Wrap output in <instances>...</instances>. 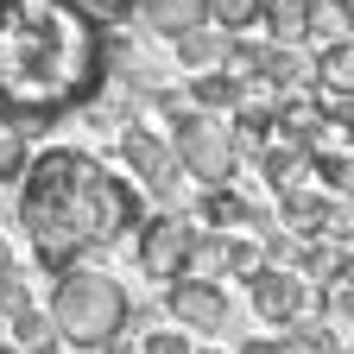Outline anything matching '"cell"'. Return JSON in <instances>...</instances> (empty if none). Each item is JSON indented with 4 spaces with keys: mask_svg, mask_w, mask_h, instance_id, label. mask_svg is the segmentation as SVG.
I'll return each mask as SVG.
<instances>
[{
    "mask_svg": "<svg viewBox=\"0 0 354 354\" xmlns=\"http://www.w3.org/2000/svg\"><path fill=\"white\" fill-rule=\"evenodd\" d=\"M108 76L102 26L76 0H0V114L64 120Z\"/></svg>",
    "mask_w": 354,
    "mask_h": 354,
    "instance_id": "cell-1",
    "label": "cell"
},
{
    "mask_svg": "<svg viewBox=\"0 0 354 354\" xmlns=\"http://www.w3.org/2000/svg\"><path fill=\"white\" fill-rule=\"evenodd\" d=\"M140 190L82 146H44L19 177V228L32 234L38 272H76L82 253H108L140 228Z\"/></svg>",
    "mask_w": 354,
    "mask_h": 354,
    "instance_id": "cell-2",
    "label": "cell"
},
{
    "mask_svg": "<svg viewBox=\"0 0 354 354\" xmlns=\"http://www.w3.org/2000/svg\"><path fill=\"white\" fill-rule=\"evenodd\" d=\"M51 323H57V342H70L82 354H102V348H114L127 335L133 304H127L120 279L76 266V272H64L57 291H51Z\"/></svg>",
    "mask_w": 354,
    "mask_h": 354,
    "instance_id": "cell-3",
    "label": "cell"
},
{
    "mask_svg": "<svg viewBox=\"0 0 354 354\" xmlns=\"http://www.w3.org/2000/svg\"><path fill=\"white\" fill-rule=\"evenodd\" d=\"M171 152H177V171H184V177H196L203 190H221V184H234L241 146H234V133L221 127V120H209L203 108L177 120V133H171Z\"/></svg>",
    "mask_w": 354,
    "mask_h": 354,
    "instance_id": "cell-4",
    "label": "cell"
},
{
    "mask_svg": "<svg viewBox=\"0 0 354 354\" xmlns=\"http://www.w3.org/2000/svg\"><path fill=\"white\" fill-rule=\"evenodd\" d=\"M190 253H196V228L184 215H152L140 221V266L146 279H190Z\"/></svg>",
    "mask_w": 354,
    "mask_h": 354,
    "instance_id": "cell-5",
    "label": "cell"
},
{
    "mask_svg": "<svg viewBox=\"0 0 354 354\" xmlns=\"http://www.w3.org/2000/svg\"><path fill=\"white\" fill-rule=\"evenodd\" d=\"M241 285H247L253 310H259V317L272 323V329H291V323L304 317V304H310V285L291 272V266H253Z\"/></svg>",
    "mask_w": 354,
    "mask_h": 354,
    "instance_id": "cell-6",
    "label": "cell"
},
{
    "mask_svg": "<svg viewBox=\"0 0 354 354\" xmlns=\"http://www.w3.org/2000/svg\"><path fill=\"white\" fill-rule=\"evenodd\" d=\"M120 158L133 165V177H146L158 196H171V190H177V177H184V171H177V152L158 140L146 120H133V127L120 133Z\"/></svg>",
    "mask_w": 354,
    "mask_h": 354,
    "instance_id": "cell-7",
    "label": "cell"
},
{
    "mask_svg": "<svg viewBox=\"0 0 354 354\" xmlns=\"http://www.w3.org/2000/svg\"><path fill=\"white\" fill-rule=\"evenodd\" d=\"M171 317H177V329H221L228 323V291H221L215 279H171Z\"/></svg>",
    "mask_w": 354,
    "mask_h": 354,
    "instance_id": "cell-8",
    "label": "cell"
},
{
    "mask_svg": "<svg viewBox=\"0 0 354 354\" xmlns=\"http://www.w3.org/2000/svg\"><path fill=\"white\" fill-rule=\"evenodd\" d=\"M310 88H317L323 102H348L354 95V32L335 38V44H317V57H310Z\"/></svg>",
    "mask_w": 354,
    "mask_h": 354,
    "instance_id": "cell-9",
    "label": "cell"
},
{
    "mask_svg": "<svg viewBox=\"0 0 354 354\" xmlns=\"http://www.w3.org/2000/svg\"><path fill=\"white\" fill-rule=\"evenodd\" d=\"M259 82H266V95H272V102L304 95V88H310V57H304V44H266Z\"/></svg>",
    "mask_w": 354,
    "mask_h": 354,
    "instance_id": "cell-10",
    "label": "cell"
},
{
    "mask_svg": "<svg viewBox=\"0 0 354 354\" xmlns=\"http://www.w3.org/2000/svg\"><path fill=\"white\" fill-rule=\"evenodd\" d=\"M140 19H146L158 38H184L190 26L209 19V7H203V0H140Z\"/></svg>",
    "mask_w": 354,
    "mask_h": 354,
    "instance_id": "cell-11",
    "label": "cell"
},
{
    "mask_svg": "<svg viewBox=\"0 0 354 354\" xmlns=\"http://www.w3.org/2000/svg\"><path fill=\"white\" fill-rule=\"evenodd\" d=\"M177 44V64L184 70H221V57H228V32H215V26H190L184 38H171Z\"/></svg>",
    "mask_w": 354,
    "mask_h": 354,
    "instance_id": "cell-12",
    "label": "cell"
},
{
    "mask_svg": "<svg viewBox=\"0 0 354 354\" xmlns=\"http://www.w3.org/2000/svg\"><path fill=\"white\" fill-rule=\"evenodd\" d=\"M203 228H215V234H234V228H253V203L241 196V190H228V184H221V190H203Z\"/></svg>",
    "mask_w": 354,
    "mask_h": 354,
    "instance_id": "cell-13",
    "label": "cell"
},
{
    "mask_svg": "<svg viewBox=\"0 0 354 354\" xmlns=\"http://www.w3.org/2000/svg\"><path fill=\"white\" fill-rule=\"evenodd\" d=\"M259 26L272 32V44H304L310 38V0H266Z\"/></svg>",
    "mask_w": 354,
    "mask_h": 354,
    "instance_id": "cell-14",
    "label": "cell"
},
{
    "mask_svg": "<svg viewBox=\"0 0 354 354\" xmlns=\"http://www.w3.org/2000/svg\"><path fill=\"white\" fill-rule=\"evenodd\" d=\"M241 95H247V82L241 76H228V70H203V76H190V102L209 114V108H241Z\"/></svg>",
    "mask_w": 354,
    "mask_h": 354,
    "instance_id": "cell-15",
    "label": "cell"
},
{
    "mask_svg": "<svg viewBox=\"0 0 354 354\" xmlns=\"http://www.w3.org/2000/svg\"><path fill=\"white\" fill-rule=\"evenodd\" d=\"M13 348L19 354H51L57 348V323H51V310H19V317H13Z\"/></svg>",
    "mask_w": 354,
    "mask_h": 354,
    "instance_id": "cell-16",
    "label": "cell"
},
{
    "mask_svg": "<svg viewBox=\"0 0 354 354\" xmlns=\"http://www.w3.org/2000/svg\"><path fill=\"white\" fill-rule=\"evenodd\" d=\"M342 253L348 247H335V241H297V279L304 285H329L335 266H342Z\"/></svg>",
    "mask_w": 354,
    "mask_h": 354,
    "instance_id": "cell-17",
    "label": "cell"
},
{
    "mask_svg": "<svg viewBox=\"0 0 354 354\" xmlns=\"http://www.w3.org/2000/svg\"><path fill=\"white\" fill-rule=\"evenodd\" d=\"M203 7H209V26L215 32H247V26H259V7H266V0H203Z\"/></svg>",
    "mask_w": 354,
    "mask_h": 354,
    "instance_id": "cell-18",
    "label": "cell"
},
{
    "mask_svg": "<svg viewBox=\"0 0 354 354\" xmlns=\"http://www.w3.org/2000/svg\"><path fill=\"white\" fill-rule=\"evenodd\" d=\"M285 348L291 354H342V335H335V323H291V335H285Z\"/></svg>",
    "mask_w": 354,
    "mask_h": 354,
    "instance_id": "cell-19",
    "label": "cell"
},
{
    "mask_svg": "<svg viewBox=\"0 0 354 354\" xmlns=\"http://www.w3.org/2000/svg\"><path fill=\"white\" fill-rule=\"evenodd\" d=\"M354 26H348V13H342V0H310V38L304 44H335V38H348Z\"/></svg>",
    "mask_w": 354,
    "mask_h": 354,
    "instance_id": "cell-20",
    "label": "cell"
},
{
    "mask_svg": "<svg viewBox=\"0 0 354 354\" xmlns=\"http://www.w3.org/2000/svg\"><path fill=\"white\" fill-rule=\"evenodd\" d=\"M19 310H32V272L7 266V272H0V323H13Z\"/></svg>",
    "mask_w": 354,
    "mask_h": 354,
    "instance_id": "cell-21",
    "label": "cell"
},
{
    "mask_svg": "<svg viewBox=\"0 0 354 354\" xmlns=\"http://www.w3.org/2000/svg\"><path fill=\"white\" fill-rule=\"evenodd\" d=\"M26 165H32V152H26V140H19V133L7 127V133H0V184H19V177H26Z\"/></svg>",
    "mask_w": 354,
    "mask_h": 354,
    "instance_id": "cell-22",
    "label": "cell"
},
{
    "mask_svg": "<svg viewBox=\"0 0 354 354\" xmlns=\"http://www.w3.org/2000/svg\"><path fill=\"white\" fill-rule=\"evenodd\" d=\"M76 7L95 19V26H120V19H133V13H140V0H76Z\"/></svg>",
    "mask_w": 354,
    "mask_h": 354,
    "instance_id": "cell-23",
    "label": "cell"
},
{
    "mask_svg": "<svg viewBox=\"0 0 354 354\" xmlns=\"http://www.w3.org/2000/svg\"><path fill=\"white\" fill-rule=\"evenodd\" d=\"M140 354H196V348H190V335H184V329H146Z\"/></svg>",
    "mask_w": 354,
    "mask_h": 354,
    "instance_id": "cell-24",
    "label": "cell"
},
{
    "mask_svg": "<svg viewBox=\"0 0 354 354\" xmlns=\"http://www.w3.org/2000/svg\"><path fill=\"white\" fill-rule=\"evenodd\" d=\"M253 266H266V259H259V247H253V241H234V234H228V272H234V279H247Z\"/></svg>",
    "mask_w": 354,
    "mask_h": 354,
    "instance_id": "cell-25",
    "label": "cell"
},
{
    "mask_svg": "<svg viewBox=\"0 0 354 354\" xmlns=\"http://www.w3.org/2000/svg\"><path fill=\"white\" fill-rule=\"evenodd\" d=\"M241 354H291V348H285V342H272V335H253Z\"/></svg>",
    "mask_w": 354,
    "mask_h": 354,
    "instance_id": "cell-26",
    "label": "cell"
},
{
    "mask_svg": "<svg viewBox=\"0 0 354 354\" xmlns=\"http://www.w3.org/2000/svg\"><path fill=\"white\" fill-rule=\"evenodd\" d=\"M329 285H348V291H354V247L342 253V266H335V279H329Z\"/></svg>",
    "mask_w": 354,
    "mask_h": 354,
    "instance_id": "cell-27",
    "label": "cell"
},
{
    "mask_svg": "<svg viewBox=\"0 0 354 354\" xmlns=\"http://www.w3.org/2000/svg\"><path fill=\"white\" fill-rule=\"evenodd\" d=\"M7 266H13V253H7V241H0V272H7Z\"/></svg>",
    "mask_w": 354,
    "mask_h": 354,
    "instance_id": "cell-28",
    "label": "cell"
},
{
    "mask_svg": "<svg viewBox=\"0 0 354 354\" xmlns=\"http://www.w3.org/2000/svg\"><path fill=\"white\" fill-rule=\"evenodd\" d=\"M342 13H348V26H354V0H342Z\"/></svg>",
    "mask_w": 354,
    "mask_h": 354,
    "instance_id": "cell-29",
    "label": "cell"
},
{
    "mask_svg": "<svg viewBox=\"0 0 354 354\" xmlns=\"http://www.w3.org/2000/svg\"><path fill=\"white\" fill-rule=\"evenodd\" d=\"M0 354H19V348H13V342H0Z\"/></svg>",
    "mask_w": 354,
    "mask_h": 354,
    "instance_id": "cell-30",
    "label": "cell"
},
{
    "mask_svg": "<svg viewBox=\"0 0 354 354\" xmlns=\"http://www.w3.org/2000/svg\"><path fill=\"white\" fill-rule=\"evenodd\" d=\"M196 354H215V348H196Z\"/></svg>",
    "mask_w": 354,
    "mask_h": 354,
    "instance_id": "cell-31",
    "label": "cell"
}]
</instances>
